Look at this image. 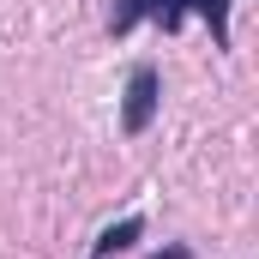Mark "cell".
I'll return each mask as SVG.
<instances>
[{"mask_svg":"<svg viewBox=\"0 0 259 259\" xmlns=\"http://www.w3.org/2000/svg\"><path fill=\"white\" fill-rule=\"evenodd\" d=\"M229 6L235 0H115L109 6V36H127L133 24H163V30H181V18L199 12L205 24H211V36H217V49H229Z\"/></svg>","mask_w":259,"mask_h":259,"instance_id":"1","label":"cell"},{"mask_svg":"<svg viewBox=\"0 0 259 259\" xmlns=\"http://www.w3.org/2000/svg\"><path fill=\"white\" fill-rule=\"evenodd\" d=\"M157 103H163V78H157V66L139 61L127 72V91H121V133H151V121H157Z\"/></svg>","mask_w":259,"mask_h":259,"instance_id":"2","label":"cell"},{"mask_svg":"<svg viewBox=\"0 0 259 259\" xmlns=\"http://www.w3.org/2000/svg\"><path fill=\"white\" fill-rule=\"evenodd\" d=\"M145 235V223L139 217H121V223H109L103 235H97V247H91V259H109V253H127L133 241Z\"/></svg>","mask_w":259,"mask_h":259,"instance_id":"3","label":"cell"},{"mask_svg":"<svg viewBox=\"0 0 259 259\" xmlns=\"http://www.w3.org/2000/svg\"><path fill=\"white\" fill-rule=\"evenodd\" d=\"M151 259H187V247H169V253H151Z\"/></svg>","mask_w":259,"mask_h":259,"instance_id":"4","label":"cell"}]
</instances>
